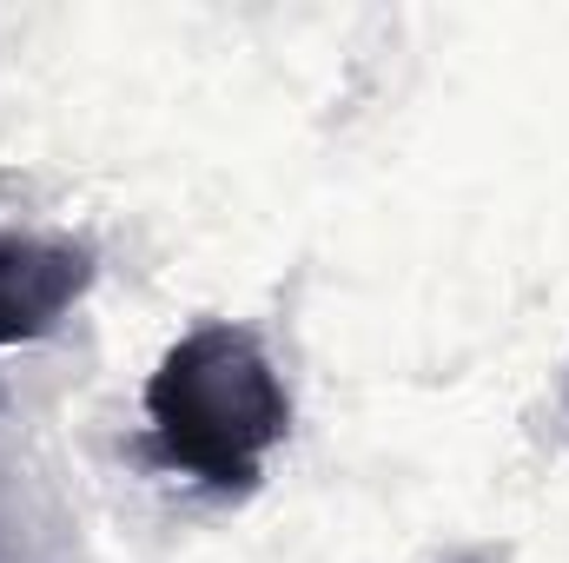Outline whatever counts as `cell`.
Here are the masks:
<instances>
[{"mask_svg":"<svg viewBox=\"0 0 569 563\" xmlns=\"http://www.w3.org/2000/svg\"><path fill=\"white\" fill-rule=\"evenodd\" d=\"M146 431L166 471L219 497L252 491L272 444L291 431V398L272 352L232 318L192 325L146 378Z\"/></svg>","mask_w":569,"mask_h":563,"instance_id":"obj_1","label":"cell"},{"mask_svg":"<svg viewBox=\"0 0 569 563\" xmlns=\"http://www.w3.org/2000/svg\"><path fill=\"white\" fill-rule=\"evenodd\" d=\"M93 285V253L73 239L0 233V352L47 338Z\"/></svg>","mask_w":569,"mask_h":563,"instance_id":"obj_2","label":"cell"}]
</instances>
